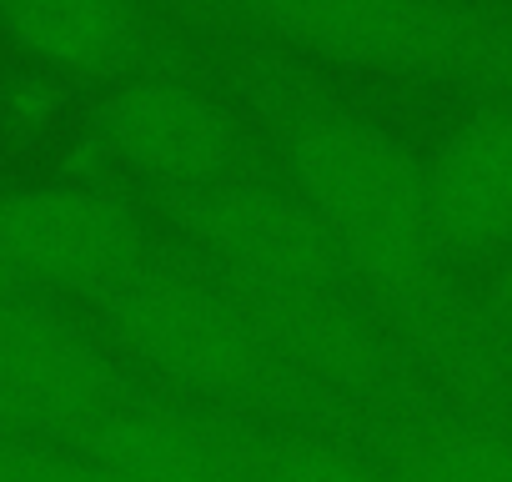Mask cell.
I'll return each mask as SVG.
<instances>
[{
	"label": "cell",
	"mask_w": 512,
	"mask_h": 482,
	"mask_svg": "<svg viewBox=\"0 0 512 482\" xmlns=\"http://www.w3.org/2000/svg\"><path fill=\"white\" fill-rule=\"evenodd\" d=\"M221 31V26H216ZM236 86L262 111L297 196L322 221L347 277L377 302L397 342L462 397H497L507 367L497 337L447 272V241L432 216L427 166L387 131L347 111L292 71L267 41L221 31Z\"/></svg>",
	"instance_id": "6da1fadb"
},
{
	"label": "cell",
	"mask_w": 512,
	"mask_h": 482,
	"mask_svg": "<svg viewBox=\"0 0 512 482\" xmlns=\"http://www.w3.org/2000/svg\"><path fill=\"white\" fill-rule=\"evenodd\" d=\"M96 307L106 332L136 362H146L191 397L267 407L287 417L332 412L216 272L146 257L121 282L96 292Z\"/></svg>",
	"instance_id": "7a4b0ae2"
},
{
	"label": "cell",
	"mask_w": 512,
	"mask_h": 482,
	"mask_svg": "<svg viewBox=\"0 0 512 482\" xmlns=\"http://www.w3.org/2000/svg\"><path fill=\"white\" fill-rule=\"evenodd\" d=\"M221 26L337 66L442 86H512L507 11L482 0H191Z\"/></svg>",
	"instance_id": "3957f363"
},
{
	"label": "cell",
	"mask_w": 512,
	"mask_h": 482,
	"mask_svg": "<svg viewBox=\"0 0 512 482\" xmlns=\"http://www.w3.org/2000/svg\"><path fill=\"white\" fill-rule=\"evenodd\" d=\"M226 282V277H221ZM262 322L272 347L322 392L327 407H402L417 397V372L397 332L362 312L352 282H226Z\"/></svg>",
	"instance_id": "277c9868"
},
{
	"label": "cell",
	"mask_w": 512,
	"mask_h": 482,
	"mask_svg": "<svg viewBox=\"0 0 512 482\" xmlns=\"http://www.w3.org/2000/svg\"><path fill=\"white\" fill-rule=\"evenodd\" d=\"M161 201L226 282H352L297 186H272L236 166L216 181L166 191Z\"/></svg>",
	"instance_id": "5b68a950"
},
{
	"label": "cell",
	"mask_w": 512,
	"mask_h": 482,
	"mask_svg": "<svg viewBox=\"0 0 512 482\" xmlns=\"http://www.w3.org/2000/svg\"><path fill=\"white\" fill-rule=\"evenodd\" d=\"M141 216L96 186H21L0 191V282H41L106 292L141 267Z\"/></svg>",
	"instance_id": "8992f818"
},
{
	"label": "cell",
	"mask_w": 512,
	"mask_h": 482,
	"mask_svg": "<svg viewBox=\"0 0 512 482\" xmlns=\"http://www.w3.org/2000/svg\"><path fill=\"white\" fill-rule=\"evenodd\" d=\"M96 136L161 196L241 166V136L226 106L171 61H141L136 71H126L101 106Z\"/></svg>",
	"instance_id": "52a82bcc"
},
{
	"label": "cell",
	"mask_w": 512,
	"mask_h": 482,
	"mask_svg": "<svg viewBox=\"0 0 512 482\" xmlns=\"http://www.w3.org/2000/svg\"><path fill=\"white\" fill-rule=\"evenodd\" d=\"M116 402H126V387L111 357L21 287L0 282V427L76 442Z\"/></svg>",
	"instance_id": "ba28073f"
},
{
	"label": "cell",
	"mask_w": 512,
	"mask_h": 482,
	"mask_svg": "<svg viewBox=\"0 0 512 482\" xmlns=\"http://www.w3.org/2000/svg\"><path fill=\"white\" fill-rule=\"evenodd\" d=\"M76 452L111 482H256V452L211 417L151 402H116L76 437Z\"/></svg>",
	"instance_id": "9c48e42d"
},
{
	"label": "cell",
	"mask_w": 512,
	"mask_h": 482,
	"mask_svg": "<svg viewBox=\"0 0 512 482\" xmlns=\"http://www.w3.org/2000/svg\"><path fill=\"white\" fill-rule=\"evenodd\" d=\"M427 196L447 252L512 241V101L472 116L427 166Z\"/></svg>",
	"instance_id": "30bf717a"
},
{
	"label": "cell",
	"mask_w": 512,
	"mask_h": 482,
	"mask_svg": "<svg viewBox=\"0 0 512 482\" xmlns=\"http://www.w3.org/2000/svg\"><path fill=\"white\" fill-rule=\"evenodd\" d=\"M6 36L71 81H121L146 61L141 0H0Z\"/></svg>",
	"instance_id": "8fae6325"
},
{
	"label": "cell",
	"mask_w": 512,
	"mask_h": 482,
	"mask_svg": "<svg viewBox=\"0 0 512 482\" xmlns=\"http://www.w3.org/2000/svg\"><path fill=\"white\" fill-rule=\"evenodd\" d=\"M402 472L407 482H512V442L467 422H427L407 432Z\"/></svg>",
	"instance_id": "7c38bea8"
},
{
	"label": "cell",
	"mask_w": 512,
	"mask_h": 482,
	"mask_svg": "<svg viewBox=\"0 0 512 482\" xmlns=\"http://www.w3.org/2000/svg\"><path fill=\"white\" fill-rule=\"evenodd\" d=\"M256 482H382V477L332 442L287 437L267 452H256Z\"/></svg>",
	"instance_id": "4fadbf2b"
},
{
	"label": "cell",
	"mask_w": 512,
	"mask_h": 482,
	"mask_svg": "<svg viewBox=\"0 0 512 482\" xmlns=\"http://www.w3.org/2000/svg\"><path fill=\"white\" fill-rule=\"evenodd\" d=\"M0 482H111V477L96 472V462H86L81 452L56 447L51 437L0 427Z\"/></svg>",
	"instance_id": "5bb4252c"
},
{
	"label": "cell",
	"mask_w": 512,
	"mask_h": 482,
	"mask_svg": "<svg viewBox=\"0 0 512 482\" xmlns=\"http://www.w3.org/2000/svg\"><path fill=\"white\" fill-rule=\"evenodd\" d=\"M502 11H507V36H512V6H502Z\"/></svg>",
	"instance_id": "9a60e30c"
}]
</instances>
